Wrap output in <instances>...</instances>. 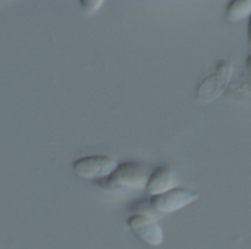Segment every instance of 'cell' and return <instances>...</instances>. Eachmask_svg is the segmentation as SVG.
I'll return each instance as SVG.
<instances>
[{"instance_id": "obj_3", "label": "cell", "mask_w": 251, "mask_h": 249, "mask_svg": "<svg viewBox=\"0 0 251 249\" xmlns=\"http://www.w3.org/2000/svg\"><path fill=\"white\" fill-rule=\"evenodd\" d=\"M116 169V161L107 156H90L82 157L74 163V170L84 179H101L107 178Z\"/></svg>"}, {"instance_id": "obj_1", "label": "cell", "mask_w": 251, "mask_h": 249, "mask_svg": "<svg viewBox=\"0 0 251 249\" xmlns=\"http://www.w3.org/2000/svg\"><path fill=\"white\" fill-rule=\"evenodd\" d=\"M147 170L138 163H124L100 182L106 191H140L146 188Z\"/></svg>"}, {"instance_id": "obj_8", "label": "cell", "mask_w": 251, "mask_h": 249, "mask_svg": "<svg viewBox=\"0 0 251 249\" xmlns=\"http://www.w3.org/2000/svg\"><path fill=\"white\" fill-rule=\"evenodd\" d=\"M81 4H82V6H88V7H85V10H87L88 13H94V12L99 10V7L101 6V1H100V0H99V1H97V0H94V1H90V0H88V1H81Z\"/></svg>"}, {"instance_id": "obj_5", "label": "cell", "mask_w": 251, "mask_h": 249, "mask_svg": "<svg viewBox=\"0 0 251 249\" xmlns=\"http://www.w3.org/2000/svg\"><path fill=\"white\" fill-rule=\"evenodd\" d=\"M128 226L149 245L157 247L163 242V232L157 222L146 214H134L128 219Z\"/></svg>"}, {"instance_id": "obj_7", "label": "cell", "mask_w": 251, "mask_h": 249, "mask_svg": "<svg viewBox=\"0 0 251 249\" xmlns=\"http://www.w3.org/2000/svg\"><path fill=\"white\" fill-rule=\"evenodd\" d=\"M251 12L250 0H234L229 3L228 10H226V18L229 21H241L247 18Z\"/></svg>"}, {"instance_id": "obj_4", "label": "cell", "mask_w": 251, "mask_h": 249, "mask_svg": "<svg viewBox=\"0 0 251 249\" xmlns=\"http://www.w3.org/2000/svg\"><path fill=\"white\" fill-rule=\"evenodd\" d=\"M197 198L199 195L196 192L184 188H176L169 189L168 192H163L160 195H154L150 200V205L159 213H174L191 204Z\"/></svg>"}, {"instance_id": "obj_6", "label": "cell", "mask_w": 251, "mask_h": 249, "mask_svg": "<svg viewBox=\"0 0 251 249\" xmlns=\"http://www.w3.org/2000/svg\"><path fill=\"white\" fill-rule=\"evenodd\" d=\"M146 185H147V192L153 197L168 192L174 186L172 172L168 167H159L150 175Z\"/></svg>"}, {"instance_id": "obj_2", "label": "cell", "mask_w": 251, "mask_h": 249, "mask_svg": "<svg viewBox=\"0 0 251 249\" xmlns=\"http://www.w3.org/2000/svg\"><path fill=\"white\" fill-rule=\"evenodd\" d=\"M232 70H234V68L231 63L221 62L216 72L212 73L209 78H206L199 85L197 94H196L197 100L200 103H210L215 98H218L224 92V90H225V87H226V84L232 75Z\"/></svg>"}]
</instances>
